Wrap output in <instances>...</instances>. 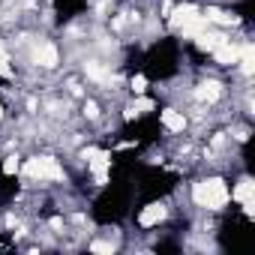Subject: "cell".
Listing matches in <instances>:
<instances>
[{
	"mask_svg": "<svg viewBox=\"0 0 255 255\" xmlns=\"http://www.w3.org/2000/svg\"><path fill=\"white\" fill-rule=\"evenodd\" d=\"M156 111H159V129L165 135H183V132H189V117H186V111L177 102H168V105H162Z\"/></svg>",
	"mask_w": 255,
	"mask_h": 255,
	"instance_id": "6da1fadb",
	"label": "cell"
}]
</instances>
